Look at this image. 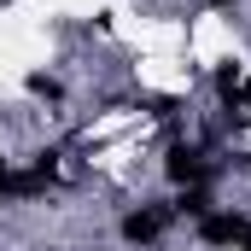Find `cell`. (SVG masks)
Here are the masks:
<instances>
[{"label":"cell","mask_w":251,"mask_h":251,"mask_svg":"<svg viewBox=\"0 0 251 251\" xmlns=\"http://www.w3.org/2000/svg\"><path fill=\"white\" fill-rule=\"evenodd\" d=\"M164 176H170V187H204L210 181V158H204V146H193V140H170V152H164Z\"/></svg>","instance_id":"1"},{"label":"cell","mask_w":251,"mask_h":251,"mask_svg":"<svg viewBox=\"0 0 251 251\" xmlns=\"http://www.w3.org/2000/svg\"><path fill=\"white\" fill-rule=\"evenodd\" d=\"M164 222H170V210H164V204H134V210H123L117 234H123V246L152 251L158 240H164Z\"/></svg>","instance_id":"2"},{"label":"cell","mask_w":251,"mask_h":251,"mask_svg":"<svg viewBox=\"0 0 251 251\" xmlns=\"http://www.w3.org/2000/svg\"><path fill=\"white\" fill-rule=\"evenodd\" d=\"M216 210V199H210V187H181L176 193V216H187V222H199V216H210Z\"/></svg>","instance_id":"3"},{"label":"cell","mask_w":251,"mask_h":251,"mask_svg":"<svg viewBox=\"0 0 251 251\" xmlns=\"http://www.w3.org/2000/svg\"><path fill=\"white\" fill-rule=\"evenodd\" d=\"M24 88H29L35 100H47V105H64V82H59V76H47V70H29Z\"/></svg>","instance_id":"4"},{"label":"cell","mask_w":251,"mask_h":251,"mask_svg":"<svg viewBox=\"0 0 251 251\" xmlns=\"http://www.w3.org/2000/svg\"><path fill=\"white\" fill-rule=\"evenodd\" d=\"M18 199V170H12V158H0V204H12Z\"/></svg>","instance_id":"5"},{"label":"cell","mask_w":251,"mask_h":251,"mask_svg":"<svg viewBox=\"0 0 251 251\" xmlns=\"http://www.w3.org/2000/svg\"><path fill=\"white\" fill-rule=\"evenodd\" d=\"M210 6H216V12H228V6H240V0H210Z\"/></svg>","instance_id":"6"}]
</instances>
